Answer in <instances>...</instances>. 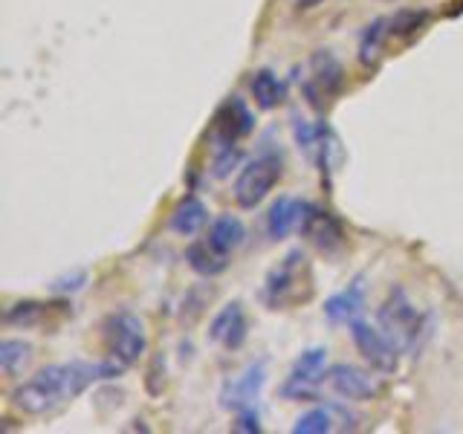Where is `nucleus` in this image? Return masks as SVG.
<instances>
[{"label": "nucleus", "instance_id": "nucleus-1", "mask_svg": "<svg viewBox=\"0 0 463 434\" xmlns=\"http://www.w3.org/2000/svg\"><path fill=\"white\" fill-rule=\"evenodd\" d=\"M125 371L122 362L108 359V362H64V365H50L41 368L33 380L24 382L21 388H14L12 402L14 409L24 414H47L58 405H64L70 400L81 397L87 388L99 380H113Z\"/></svg>", "mask_w": 463, "mask_h": 434}, {"label": "nucleus", "instance_id": "nucleus-2", "mask_svg": "<svg viewBox=\"0 0 463 434\" xmlns=\"http://www.w3.org/2000/svg\"><path fill=\"white\" fill-rule=\"evenodd\" d=\"M380 330L400 354H414L420 342L429 336V318L417 310L402 287H394L380 307Z\"/></svg>", "mask_w": 463, "mask_h": 434}, {"label": "nucleus", "instance_id": "nucleus-3", "mask_svg": "<svg viewBox=\"0 0 463 434\" xmlns=\"http://www.w3.org/2000/svg\"><path fill=\"white\" fill-rule=\"evenodd\" d=\"M310 293H313L310 267H307V258H304L301 250L287 252L281 264L267 275L264 301L272 310H287L298 301H307Z\"/></svg>", "mask_w": 463, "mask_h": 434}, {"label": "nucleus", "instance_id": "nucleus-4", "mask_svg": "<svg viewBox=\"0 0 463 434\" xmlns=\"http://www.w3.org/2000/svg\"><path fill=\"white\" fill-rule=\"evenodd\" d=\"M101 342H105V351L110 359L122 362L125 368L137 365L145 347H148L145 322L130 310H113L101 322Z\"/></svg>", "mask_w": 463, "mask_h": 434}, {"label": "nucleus", "instance_id": "nucleus-5", "mask_svg": "<svg viewBox=\"0 0 463 434\" xmlns=\"http://www.w3.org/2000/svg\"><path fill=\"white\" fill-rule=\"evenodd\" d=\"M284 177V163L279 154H260L246 165L235 180V200L241 209H255L264 203L279 180Z\"/></svg>", "mask_w": 463, "mask_h": 434}, {"label": "nucleus", "instance_id": "nucleus-6", "mask_svg": "<svg viewBox=\"0 0 463 434\" xmlns=\"http://www.w3.org/2000/svg\"><path fill=\"white\" fill-rule=\"evenodd\" d=\"M255 130V116L246 108V101L241 96H229L214 113L212 122V142L214 148H229V145H238L243 137H250Z\"/></svg>", "mask_w": 463, "mask_h": 434}, {"label": "nucleus", "instance_id": "nucleus-7", "mask_svg": "<svg viewBox=\"0 0 463 434\" xmlns=\"http://www.w3.org/2000/svg\"><path fill=\"white\" fill-rule=\"evenodd\" d=\"M327 368V351L325 347H310L304 351L293 371H289L287 382L281 385V397L287 400H316V385L325 380Z\"/></svg>", "mask_w": 463, "mask_h": 434}, {"label": "nucleus", "instance_id": "nucleus-8", "mask_svg": "<svg viewBox=\"0 0 463 434\" xmlns=\"http://www.w3.org/2000/svg\"><path fill=\"white\" fill-rule=\"evenodd\" d=\"M351 339L356 344V351L362 354V359L368 362L371 368L383 371V373H394L400 365V351L380 327H371L368 322H359L354 318L351 322Z\"/></svg>", "mask_w": 463, "mask_h": 434}, {"label": "nucleus", "instance_id": "nucleus-9", "mask_svg": "<svg viewBox=\"0 0 463 434\" xmlns=\"http://www.w3.org/2000/svg\"><path fill=\"white\" fill-rule=\"evenodd\" d=\"M310 70H313V76H310L307 84H304V96L310 99L313 108H322V101L333 99V96L342 90L345 70H342V64L327 50H318L313 55Z\"/></svg>", "mask_w": 463, "mask_h": 434}, {"label": "nucleus", "instance_id": "nucleus-10", "mask_svg": "<svg viewBox=\"0 0 463 434\" xmlns=\"http://www.w3.org/2000/svg\"><path fill=\"white\" fill-rule=\"evenodd\" d=\"M267 382V362L260 359L255 365L246 368L238 380H232L223 385L221 391V405L229 411H243V409H252L255 400L260 397V388Z\"/></svg>", "mask_w": 463, "mask_h": 434}, {"label": "nucleus", "instance_id": "nucleus-11", "mask_svg": "<svg viewBox=\"0 0 463 434\" xmlns=\"http://www.w3.org/2000/svg\"><path fill=\"white\" fill-rule=\"evenodd\" d=\"M301 231L313 241L316 250L325 252V255H336V252H342V246H345V229H342V223L330 212L318 209V206H307Z\"/></svg>", "mask_w": 463, "mask_h": 434}, {"label": "nucleus", "instance_id": "nucleus-12", "mask_svg": "<svg viewBox=\"0 0 463 434\" xmlns=\"http://www.w3.org/2000/svg\"><path fill=\"white\" fill-rule=\"evenodd\" d=\"M327 382L345 400H373L376 391H380V385L373 382L371 373L359 371L354 365H345V362L327 371Z\"/></svg>", "mask_w": 463, "mask_h": 434}, {"label": "nucleus", "instance_id": "nucleus-13", "mask_svg": "<svg viewBox=\"0 0 463 434\" xmlns=\"http://www.w3.org/2000/svg\"><path fill=\"white\" fill-rule=\"evenodd\" d=\"M209 339L221 342L226 351H238V347L246 342V316H243L241 301L226 304V307L212 318Z\"/></svg>", "mask_w": 463, "mask_h": 434}, {"label": "nucleus", "instance_id": "nucleus-14", "mask_svg": "<svg viewBox=\"0 0 463 434\" xmlns=\"http://www.w3.org/2000/svg\"><path fill=\"white\" fill-rule=\"evenodd\" d=\"M307 206H310V203L296 200V197H279L272 203L269 214H267V235L272 241H281V238L289 235V231L301 229L304 214H307Z\"/></svg>", "mask_w": 463, "mask_h": 434}, {"label": "nucleus", "instance_id": "nucleus-15", "mask_svg": "<svg viewBox=\"0 0 463 434\" xmlns=\"http://www.w3.org/2000/svg\"><path fill=\"white\" fill-rule=\"evenodd\" d=\"M362 307H365V278H354L347 289L325 301V316L330 325H347L359 316Z\"/></svg>", "mask_w": 463, "mask_h": 434}, {"label": "nucleus", "instance_id": "nucleus-16", "mask_svg": "<svg viewBox=\"0 0 463 434\" xmlns=\"http://www.w3.org/2000/svg\"><path fill=\"white\" fill-rule=\"evenodd\" d=\"M206 221H209V212H206V206H203V200L183 197L177 206H174V212L168 217V226H171L174 235L192 238L203 226H206Z\"/></svg>", "mask_w": 463, "mask_h": 434}, {"label": "nucleus", "instance_id": "nucleus-17", "mask_svg": "<svg viewBox=\"0 0 463 434\" xmlns=\"http://www.w3.org/2000/svg\"><path fill=\"white\" fill-rule=\"evenodd\" d=\"M185 260L197 275H203V278H214V275L226 272V267H229V255L217 252L209 241H194L185 250Z\"/></svg>", "mask_w": 463, "mask_h": 434}, {"label": "nucleus", "instance_id": "nucleus-18", "mask_svg": "<svg viewBox=\"0 0 463 434\" xmlns=\"http://www.w3.org/2000/svg\"><path fill=\"white\" fill-rule=\"evenodd\" d=\"M250 90L255 96V105L260 110H272L279 108L281 101L287 99V87L284 81L275 76L272 70H255L252 79H250Z\"/></svg>", "mask_w": 463, "mask_h": 434}, {"label": "nucleus", "instance_id": "nucleus-19", "mask_svg": "<svg viewBox=\"0 0 463 434\" xmlns=\"http://www.w3.org/2000/svg\"><path fill=\"white\" fill-rule=\"evenodd\" d=\"M243 238H246V229H243V223L238 221L235 214H223V217H217V221L212 223V229H209V243L214 246L217 252H223V255H232L238 250V246L243 243Z\"/></svg>", "mask_w": 463, "mask_h": 434}, {"label": "nucleus", "instance_id": "nucleus-20", "mask_svg": "<svg viewBox=\"0 0 463 434\" xmlns=\"http://www.w3.org/2000/svg\"><path fill=\"white\" fill-rule=\"evenodd\" d=\"M33 356V344L24 339H4L0 342V368L6 376H18Z\"/></svg>", "mask_w": 463, "mask_h": 434}, {"label": "nucleus", "instance_id": "nucleus-21", "mask_svg": "<svg viewBox=\"0 0 463 434\" xmlns=\"http://www.w3.org/2000/svg\"><path fill=\"white\" fill-rule=\"evenodd\" d=\"M336 414L339 409L336 405H327V409H313L307 414H301L296 420V426H293V434H330L333 423H336Z\"/></svg>", "mask_w": 463, "mask_h": 434}, {"label": "nucleus", "instance_id": "nucleus-22", "mask_svg": "<svg viewBox=\"0 0 463 434\" xmlns=\"http://www.w3.org/2000/svg\"><path fill=\"white\" fill-rule=\"evenodd\" d=\"M426 24H429V12L402 9V12H397L394 18L388 21V35H394V38H409V35H417L420 29H426Z\"/></svg>", "mask_w": 463, "mask_h": 434}, {"label": "nucleus", "instance_id": "nucleus-23", "mask_svg": "<svg viewBox=\"0 0 463 434\" xmlns=\"http://www.w3.org/2000/svg\"><path fill=\"white\" fill-rule=\"evenodd\" d=\"M388 21H373L371 26H365V33H362V41H359V61L362 64H373L376 55L383 50V41L388 35Z\"/></svg>", "mask_w": 463, "mask_h": 434}, {"label": "nucleus", "instance_id": "nucleus-24", "mask_svg": "<svg viewBox=\"0 0 463 434\" xmlns=\"http://www.w3.org/2000/svg\"><path fill=\"white\" fill-rule=\"evenodd\" d=\"M43 313H47V304L41 301H18L6 310V325H18V327H35Z\"/></svg>", "mask_w": 463, "mask_h": 434}, {"label": "nucleus", "instance_id": "nucleus-25", "mask_svg": "<svg viewBox=\"0 0 463 434\" xmlns=\"http://www.w3.org/2000/svg\"><path fill=\"white\" fill-rule=\"evenodd\" d=\"M241 163V148L238 145H229V148H221L217 151V159H214V165H212V171H214V177H226V174L235 168Z\"/></svg>", "mask_w": 463, "mask_h": 434}, {"label": "nucleus", "instance_id": "nucleus-26", "mask_svg": "<svg viewBox=\"0 0 463 434\" xmlns=\"http://www.w3.org/2000/svg\"><path fill=\"white\" fill-rule=\"evenodd\" d=\"M232 429H235V431H250V434L260 431L258 411H255V409H243V411H238V423L232 426Z\"/></svg>", "mask_w": 463, "mask_h": 434}, {"label": "nucleus", "instance_id": "nucleus-27", "mask_svg": "<svg viewBox=\"0 0 463 434\" xmlns=\"http://www.w3.org/2000/svg\"><path fill=\"white\" fill-rule=\"evenodd\" d=\"M296 4H298V9H310L316 4H322V0H296Z\"/></svg>", "mask_w": 463, "mask_h": 434}]
</instances>
